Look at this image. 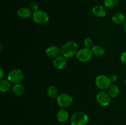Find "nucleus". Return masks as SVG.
<instances>
[{
	"mask_svg": "<svg viewBox=\"0 0 126 125\" xmlns=\"http://www.w3.org/2000/svg\"><path fill=\"white\" fill-rule=\"evenodd\" d=\"M78 51V46L75 42L70 41L65 43L61 48L60 52L65 58H71L76 55Z\"/></svg>",
	"mask_w": 126,
	"mask_h": 125,
	"instance_id": "1",
	"label": "nucleus"
},
{
	"mask_svg": "<svg viewBox=\"0 0 126 125\" xmlns=\"http://www.w3.org/2000/svg\"><path fill=\"white\" fill-rule=\"evenodd\" d=\"M88 121L87 114L82 112H78L73 114L70 120L71 125H87Z\"/></svg>",
	"mask_w": 126,
	"mask_h": 125,
	"instance_id": "2",
	"label": "nucleus"
},
{
	"mask_svg": "<svg viewBox=\"0 0 126 125\" xmlns=\"http://www.w3.org/2000/svg\"><path fill=\"white\" fill-rule=\"evenodd\" d=\"M23 76L24 75L21 70L18 69H14L9 72L7 78H8V80L11 83L17 84L22 82L23 78Z\"/></svg>",
	"mask_w": 126,
	"mask_h": 125,
	"instance_id": "3",
	"label": "nucleus"
},
{
	"mask_svg": "<svg viewBox=\"0 0 126 125\" xmlns=\"http://www.w3.org/2000/svg\"><path fill=\"white\" fill-rule=\"evenodd\" d=\"M49 19L48 14L43 11L38 10L33 13V20L37 24H45L49 21Z\"/></svg>",
	"mask_w": 126,
	"mask_h": 125,
	"instance_id": "4",
	"label": "nucleus"
},
{
	"mask_svg": "<svg viewBox=\"0 0 126 125\" xmlns=\"http://www.w3.org/2000/svg\"><path fill=\"white\" fill-rule=\"evenodd\" d=\"M58 104L62 107H68L70 106L73 102V98L67 93H61L57 99Z\"/></svg>",
	"mask_w": 126,
	"mask_h": 125,
	"instance_id": "5",
	"label": "nucleus"
},
{
	"mask_svg": "<svg viewBox=\"0 0 126 125\" xmlns=\"http://www.w3.org/2000/svg\"><path fill=\"white\" fill-rule=\"evenodd\" d=\"M76 58L78 60L82 62H86L91 60L92 55V50H90L89 48H83L78 51L76 54Z\"/></svg>",
	"mask_w": 126,
	"mask_h": 125,
	"instance_id": "6",
	"label": "nucleus"
},
{
	"mask_svg": "<svg viewBox=\"0 0 126 125\" xmlns=\"http://www.w3.org/2000/svg\"><path fill=\"white\" fill-rule=\"evenodd\" d=\"M110 96L105 91H100L96 96V100L100 105L103 107L108 106L111 102Z\"/></svg>",
	"mask_w": 126,
	"mask_h": 125,
	"instance_id": "7",
	"label": "nucleus"
},
{
	"mask_svg": "<svg viewBox=\"0 0 126 125\" xmlns=\"http://www.w3.org/2000/svg\"><path fill=\"white\" fill-rule=\"evenodd\" d=\"M95 84L98 88L102 89H105L110 86L111 80L107 76L101 75L95 78Z\"/></svg>",
	"mask_w": 126,
	"mask_h": 125,
	"instance_id": "8",
	"label": "nucleus"
},
{
	"mask_svg": "<svg viewBox=\"0 0 126 125\" xmlns=\"http://www.w3.org/2000/svg\"><path fill=\"white\" fill-rule=\"evenodd\" d=\"M67 64V61L66 60V58L63 56H59L54 59L53 61V65L54 67L57 69H62Z\"/></svg>",
	"mask_w": 126,
	"mask_h": 125,
	"instance_id": "9",
	"label": "nucleus"
},
{
	"mask_svg": "<svg viewBox=\"0 0 126 125\" xmlns=\"http://www.w3.org/2000/svg\"><path fill=\"white\" fill-rule=\"evenodd\" d=\"M46 55L50 58H56L59 56V54L60 53V50L58 47L55 45H52L46 49Z\"/></svg>",
	"mask_w": 126,
	"mask_h": 125,
	"instance_id": "10",
	"label": "nucleus"
},
{
	"mask_svg": "<svg viewBox=\"0 0 126 125\" xmlns=\"http://www.w3.org/2000/svg\"><path fill=\"white\" fill-rule=\"evenodd\" d=\"M92 13L98 17H104L107 14L105 9L102 6H95L92 9Z\"/></svg>",
	"mask_w": 126,
	"mask_h": 125,
	"instance_id": "11",
	"label": "nucleus"
},
{
	"mask_svg": "<svg viewBox=\"0 0 126 125\" xmlns=\"http://www.w3.org/2000/svg\"><path fill=\"white\" fill-rule=\"evenodd\" d=\"M32 15V11L28 7H22L17 12V15L21 18H27Z\"/></svg>",
	"mask_w": 126,
	"mask_h": 125,
	"instance_id": "12",
	"label": "nucleus"
},
{
	"mask_svg": "<svg viewBox=\"0 0 126 125\" xmlns=\"http://www.w3.org/2000/svg\"><path fill=\"white\" fill-rule=\"evenodd\" d=\"M57 118L58 121L60 122H65L68 119V113L65 109H60L58 111Z\"/></svg>",
	"mask_w": 126,
	"mask_h": 125,
	"instance_id": "13",
	"label": "nucleus"
},
{
	"mask_svg": "<svg viewBox=\"0 0 126 125\" xmlns=\"http://www.w3.org/2000/svg\"><path fill=\"white\" fill-rule=\"evenodd\" d=\"M125 20V15L121 12H116L112 16V20L116 24H121L124 23Z\"/></svg>",
	"mask_w": 126,
	"mask_h": 125,
	"instance_id": "14",
	"label": "nucleus"
},
{
	"mask_svg": "<svg viewBox=\"0 0 126 125\" xmlns=\"http://www.w3.org/2000/svg\"><path fill=\"white\" fill-rule=\"evenodd\" d=\"M47 94L48 96L50 98H57L59 96V91L56 87L54 86H50L47 89Z\"/></svg>",
	"mask_w": 126,
	"mask_h": 125,
	"instance_id": "15",
	"label": "nucleus"
},
{
	"mask_svg": "<svg viewBox=\"0 0 126 125\" xmlns=\"http://www.w3.org/2000/svg\"><path fill=\"white\" fill-rule=\"evenodd\" d=\"M11 88V83L7 80H1L0 81V90L2 93L8 91Z\"/></svg>",
	"mask_w": 126,
	"mask_h": 125,
	"instance_id": "16",
	"label": "nucleus"
},
{
	"mask_svg": "<svg viewBox=\"0 0 126 125\" xmlns=\"http://www.w3.org/2000/svg\"><path fill=\"white\" fill-rule=\"evenodd\" d=\"M12 90H13L14 93L15 94L20 96L24 93L25 88L23 85L20 84V83H17V84H15V85L13 87V88H12Z\"/></svg>",
	"mask_w": 126,
	"mask_h": 125,
	"instance_id": "17",
	"label": "nucleus"
},
{
	"mask_svg": "<svg viewBox=\"0 0 126 125\" xmlns=\"http://www.w3.org/2000/svg\"><path fill=\"white\" fill-rule=\"evenodd\" d=\"M119 89L116 85H111L108 88V94L112 98H116L119 94Z\"/></svg>",
	"mask_w": 126,
	"mask_h": 125,
	"instance_id": "18",
	"label": "nucleus"
},
{
	"mask_svg": "<svg viewBox=\"0 0 126 125\" xmlns=\"http://www.w3.org/2000/svg\"><path fill=\"white\" fill-rule=\"evenodd\" d=\"M92 52L94 55L97 56H100L104 54L105 50L103 47L100 45H96L94 46L92 49Z\"/></svg>",
	"mask_w": 126,
	"mask_h": 125,
	"instance_id": "19",
	"label": "nucleus"
},
{
	"mask_svg": "<svg viewBox=\"0 0 126 125\" xmlns=\"http://www.w3.org/2000/svg\"><path fill=\"white\" fill-rule=\"evenodd\" d=\"M119 2V0H103L104 5L108 8H113L116 6Z\"/></svg>",
	"mask_w": 126,
	"mask_h": 125,
	"instance_id": "20",
	"label": "nucleus"
},
{
	"mask_svg": "<svg viewBox=\"0 0 126 125\" xmlns=\"http://www.w3.org/2000/svg\"><path fill=\"white\" fill-rule=\"evenodd\" d=\"M92 44H93V41L91 38H86L84 40V45L85 47L89 49L91 47H92Z\"/></svg>",
	"mask_w": 126,
	"mask_h": 125,
	"instance_id": "21",
	"label": "nucleus"
},
{
	"mask_svg": "<svg viewBox=\"0 0 126 125\" xmlns=\"http://www.w3.org/2000/svg\"><path fill=\"white\" fill-rule=\"evenodd\" d=\"M30 7L31 10L33 11L34 12L38 11V4L35 2H32L30 5Z\"/></svg>",
	"mask_w": 126,
	"mask_h": 125,
	"instance_id": "22",
	"label": "nucleus"
},
{
	"mask_svg": "<svg viewBox=\"0 0 126 125\" xmlns=\"http://www.w3.org/2000/svg\"><path fill=\"white\" fill-rule=\"evenodd\" d=\"M120 58L122 62L126 64V51H124L121 54Z\"/></svg>",
	"mask_w": 126,
	"mask_h": 125,
	"instance_id": "23",
	"label": "nucleus"
},
{
	"mask_svg": "<svg viewBox=\"0 0 126 125\" xmlns=\"http://www.w3.org/2000/svg\"><path fill=\"white\" fill-rule=\"evenodd\" d=\"M110 79L111 82H115L118 79V76L116 74H113L110 76Z\"/></svg>",
	"mask_w": 126,
	"mask_h": 125,
	"instance_id": "24",
	"label": "nucleus"
},
{
	"mask_svg": "<svg viewBox=\"0 0 126 125\" xmlns=\"http://www.w3.org/2000/svg\"><path fill=\"white\" fill-rule=\"evenodd\" d=\"M0 73H1V76H0V78H1V79H2V78H3L4 73H3V71H2V69L1 68L0 69Z\"/></svg>",
	"mask_w": 126,
	"mask_h": 125,
	"instance_id": "25",
	"label": "nucleus"
},
{
	"mask_svg": "<svg viewBox=\"0 0 126 125\" xmlns=\"http://www.w3.org/2000/svg\"><path fill=\"white\" fill-rule=\"evenodd\" d=\"M123 29H124V31L126 33V22H124V25H123Z\"/></svg>",
	"mask_w": 126,
	"mask_h": 125,
	"instance_id": "26",
	"label": "nucleus"
},
{
	"mask_svg": "<svg viewBox=\"0 0 126 125\" xmlns=\"http://www.w3.org/2000/svg\"><path fill=\"white\" fill-rule=\"evenodd\" d=\"M125 85H126V80H125Z\"/></svg>",
	"mask_w": 126,
	"mask_h": 125,
	"instance_id": "27",
	"label": "nucleus"
}]
</instances>
